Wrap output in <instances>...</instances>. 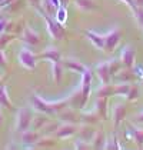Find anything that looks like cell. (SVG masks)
I'll return each instance as SVG.
<instances>
[{"instance_id": "cell-6", "label": "cell", "mask_w": 143, "mask_h": 150, "mask_svg": "<svg viewBox=\"0 0 143 150\" xmlns=\"http://www.w3.org/2000/svg\"><path fill=\"white\" fill-rule=\"evenodd\" d=\"M86 36L90 39V42H92L97 49H103V47H105V37L96 35L93 32H86Z\"/></svg>"}, {"instance_id": "cell-23", "label": "cell", "mask_w": 143, "mask_h": 150, "mask_svg": "<svg viewBox=\"0 0 143 150\" xmlns=\"http://www.w3.org/2000/svg\"><path fill=\"white\" fill-rule=\"evenodd\" d=\"M36 139V134H27V136H24V142H33Z\"/></svg>"}, {"instance_id": "cell-1", "label": "cell", "mask_w": 143, "mask_h": 150, "mask_svg": "<svg viewBox=\"0 0 143 150\" xmlns=\"http://www.w3.org/2000/svg\"><path fill=\"white\" fill-rule=\"evenodd\" d=\"M30 112L27 110V109H23V110H20V113H19V120H17V130L19 132H26L27 130V127L30 125Z\"/></svg>"}, {"instance_id": "cell-9", "label": "cell", "mask_w": 143, "mask_h": 150, "mask_svg": "<svg viewBox=\"0 0 143 150\" xmlns=\"http://www.w3.org/2000/svg\"><path fill=\"white\" fill-rule=\"evenodd\" d=\"M32 102H33V104H35L36 109H39V110H42V112H46V113H52L53 112V109L49 106V104L43 103L39 97H36V96H33L32 97Z\"/></svg>"}, {"instance_id": "cell-14", "label": "cell", "mask_w": 143, "mask_h": 150, "mask_svg": "<svg viewBox=\"0 0 143 150\" xmlns=\"http://www.w3.org/2000/svg\"><path fill=\"white\" fill-rule=\"evenodd\" d=\"M0 103L4 104V106H10V103H9V99H7V94H6V90H4V87H0Z\"/></svg>"}, {"instance_id": "cell-26", "label": "cell", "mask_w": 143, "mask_h": 150, "mask_svg": "<svg viewBox=\"0 0 143 150\" xmlns=\"http://www.w3.org/2000/svg\"><path fill=\"white\" fill-rule=\"evenodd\" d=\"M0 120H1V116H0Z\"/></svg>"}, {"instance_id": "cell-11", "label": "cell", "mask_w": 143, "mask_h": 150, "mask_svg": "<svg viewBox=\"0 0 143 150\" xmlns=\"http://www.w3.org/2000/svg\"><path fill=\"white\" fill-rule=\"evenodd\" d=\"M76 4H77L80 9H86V10L95 7V3H93L92 0H76Z\"/></svg>"}, {"instance_id": "cell-5", "label": "cell", "mask_w": 143, "mask_h": 150, "mask_svg": "<svg viewBox=\"0 0 143 150\" xmlns=\"http://www.w3.org/2000/svg\"><path fill=\"white\" fill-rule=\"evenodd\" d=\"M97 74L100 77V80L103 81L105 84L109 83V74H110V70H109V64L103 63V64H99L97 66Z\"/></svg>"}, {"instance_id": "cell-24", "label": "cell", "mask_w": 143, "mask_h": 150, "mask_svg": "<svg viewBox=\"0 0 143 150\" xmlns=\"http://www.w3.org/2000/svg\"><path fill=\"white\" fill-rule=\"evenodd\" d=\"M0 63H4V59H3V54L0 53Z\"/></svg>"}, {"instance_id": "cell-12", "label": "cell", "mask_w": 143, "mask_h": 150, "mask_svg": "<svg viewBox=\"0 0 143 150\" xmlns=\"http://www.w3.org/2000/svg\"><path fill=\"white\" fill-rule=\"evenodd\" d=\"M43 57L46 59H52L53 62H59V52L57 50H49L46 53H43Z\"/></svg>"}, {"instance_id": "cell-21", "label": "cell", "mask_w": 143, "mask_h": 150, "mask_svg": "<svg viewBox=\"0 0 143 150\" xmlns=\"http://www.w3.org/2000/svg\"><path fill=\"white\" fill-rule=\"evenodd\" d=\"M127 92H129V86H122L120 89L116 90V93H125V94H126Z\"/></svg>"}, {"instance_id": "cell-2", "label": "cell", "mask_w": 143, "mask_h": 150, "mask_svg": "<svg viewBox=\"0 0 143 150\" xmlns=\"http://www.w3.org/2000/svg\"><path fill=\"white\" fill-rule=\"evenodd\" d=\"M119 40H120V33L116 30H113V32H110L109 35L105 37V47H106V50L107 52H112L113 49H115V46L119 43Z\"/></svg>"}, {"instance_id": "cell-18", "label": "cell", "mask_w": 143, "mask_h": 150, "mask_svg": "<svg viewBox=\"0 0 143 150\" xmlns=\"http://www.w3.org/2000/svg\"><path fill=\"white\" fill-rule=\"evenodd\" d=\"M107 64H109V63H107ZM109 70H110V73L118 71V70H119V63H110V64H109Z\"/></svg>"}, {"instance_id": "cell-17", "label": "cell", "mask_w": 143, "mask_h": 150, "mask_svg": "<svg viewBox=\"0 0 143 150\" xmlns=\"http://www.w3.org/2000/svg\"><path fill=\"white\" fill-rule=\"evenodd\" d=\"M27 39V42H30V43H37L39 42V39H37V36L36 35H30V32H27V36H26Z\"/></svg>"}, {"instance_id": "cell-22", "label": "cell", "mask_w": 143, "mask_h": 150, "mask_svg": "<svg viewBox=\"0 0 143 150\" xmlns=\"http://www.w3.org/2000/svg\"><path fill=\"white\" fill-rule=\"evenodd\" d=\"M137 19H139L140 24L143 26V9H139V10H137Z\"/></svg>"}, {"instance_id": "cell-13", "label": "cell", "mask_w": 143, "mask_h": 150, "mask_svg": "<svg viewBox=\"0 0 143 150\" xmlns=\"http://www.w3.org/2000/svg\"><path fill=\"white\" fill-rule=\"evenodd\" d=\"M74 133V127L72 126H66L62 129V132H59L57 134H59L60 137H66V136H70V134H73Z\"/></svg>"}, {"instance_id": "cell-20", "label": "cell", "mask_w": 143, "mask_h": 150, "mask_svg": "<svg viewBox=\"0 0 143 150\" xmlns=\"http://www.w3.org/2000/svg\"><path fill=\"white\" fill-rule=\"evenodd\" d=\"M137 96H139V92H137L136 89H133V90H132V93L129 94V99H130V100H133V99H136Z\"/></svg>"}, {"instance_id": "cell-25", "label": "cell", "mask_w": 143, "mask_h": 150, "mask_svg": "<svg viewBox=\"0 0 143 150\" xmlns=\"http://www.w3.org/2000/svg\"><path fill=\"white\" fill-rule=\"evenodd\" d=\"M137 120H139V122H143V115L140 116V117H139V119H137Z\"/></svg>"}, {"instance_id": "cell-15", "label": "cell", "mask_w": 143, "mask_h": 150, "mask_svg": "<svg viewBox=\"0 0 143 150\" xmlns=\"http://www.w3.org/2000/svg\"><path fill=\"white\" fill-rule=\"evenodd\" d=\"M115 112H116V123H119L120 120H122V117L125 116V109L122 107V106H118V107H115Z\"/></svg>"}, {"instance_id": "cell-3", "label": "cell", "mask_w": 143, "mask_h": 150, "mask_svg": "<svg viewBox=\"0 0 143 150\" xmlns=\"http://www.w3.org/2000/svg\"><path fill=\"white\" fill-rule=\"evenodd\" d=\"M20 62H22V64L26 66V67H29V69H33L35 67V57H33V54L29 52V50H22L20 52Z\"/></svg>"}, {"instance_id": "cell-16", "label": "cell", "mask_w": 143, "mask_h": 150, "mask_svg": "<svg viewBox=\"0 0 143 150\" xmlns=\"http://www.w3.org/2000/svg\"><path fill=\"white\" fill-rule=\"evenodd\" d=\"M57 16H59L57 20L63 23V22L66 20V9H64V7H59V9H57Z\"/></svg>"}, {"instance_id": "cell-19", "label": "cell", "mask_w": 143, "mask_h": 150, "mask_svg": "<svg viewBox=\"0 0 143 150\" xmlns=\"http://www.w3.org/2000/svg\"><path fill=\"white\" fill-rule=\"evenodd\" d=\"M133 132H135V134H136V139H137V142H139V143H143V133L137 132V130H133Z\"/></svg>"}, {"instance_id": "cell-10", "label": "cell", "mask_w": 143, "mask_h": 150, "mask_svg": "<svg viewBox=\"0 0 143 150\" xmlns=\"http://www.w3.org/2000/svg\"><path fill=\"white\" fill-rule=\"evenodd\" d=\"M64 66H66L67 69L76 70V71H82V73H84V71L87 70L83 64H80V63L76 62V60H66V62H64Z\"/></svg>"}, {"instance_id": "cell-7", "label": "cell", "mask_w": 143, "mask_h": 150, "mask_svg": "<svg viewBox=\"0 0 143 150\" xmlns=\"http://www.w3.org/2000/svg\"><path fill=\"white\" fill-rule=\"evenodd\" d=\"M90 83H92V73L86 70L83 73V96H84V99L89 96V92H90Z\"/></svg>"}, {"instance_id": "cell-8", "label": "cell", "mask_w": 143, "mask_h": 150, "mask_svg": "<svg viewBox=\"0 0 143 150\" xmlns=\"http://www.w3.org/2000/svg\"><path fill=\"white\" fill-rule=\"evenodd\" d=\"M122 59H123V63L126 64V66H132L133 64V60H135V53H133V50H132L130 47H125V50H123V53H122Z\"/></svg>"}, {"instance_id": "cell-4", "label": "cell", "mask_w": 143, "mask_h": 150, "mask_svg": "<svg viewBox=\"0 0 143 150\" xmlns=\"http://www.w3.org/2000/svg\"><path fill=\"white\" fill-rule=\"evenodd\" d=\"M45 19H46V22L49 23V30H50L52 36H53V37H56V39H62V37H63V30H62L60 24L55 23L53 20H50L46 14H45Z\"/></svg>"}]
</instances>
